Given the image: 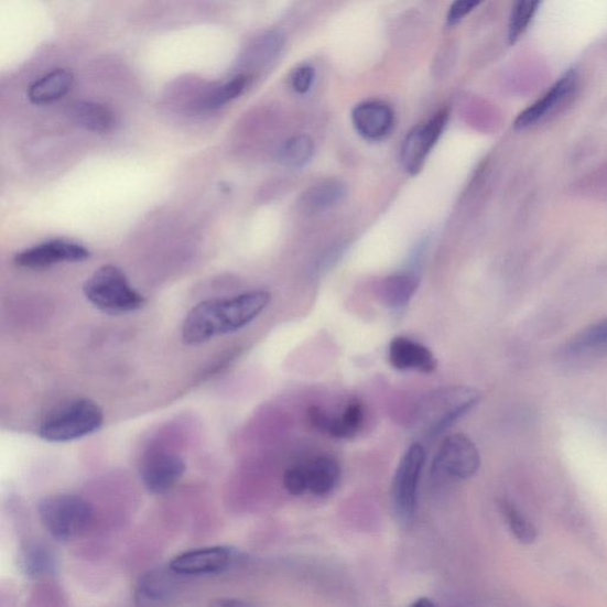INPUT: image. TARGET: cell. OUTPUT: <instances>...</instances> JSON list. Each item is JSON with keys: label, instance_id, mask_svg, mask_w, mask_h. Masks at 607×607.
Instances as JSON below:
<instances>
[{"label": "cell", "instance_id": "obj_20", "mask_svg": "<svg viewBox=\"0 0 607 607\" xmlns=\"http://www.w3.org/2000/svg\"><path fill=\"white\" fill-rule=\"evenodd\" d=\"M345 185L338 181H324L310 188L301 199V207L307 214L330 209L345 197Z\"/></svg>", "mask_w": 607, "mask_h": 607}, {"label": "cell", "instance_id": "obj_24", "mask_svg": "<svg viewBox=\"0 0 607 607\" xmlns=\"http://www.w3.org/2000/svg\"><path fill=\"white\" fill-rule=\"evenodd\" d=\"M21 568L30 578H40L55 567V559L50 549L42 544H30L21 555Z\"/></svg>", "mask_w": 607, "mask_h": 607}, {"label": "cell", "instance_id": "obj_16", "mask_svg": "<svg viewBox=\"0 0 607 607\" xmlns=\"http://www.w3.org/2000/svg\"><path fill=\"white\" fill-rule=\"evenodd\" d=\"M365 419L364 404L354 399L339 416L324 412L317 423V430L338 440H351L362 427Z\"/></svg>", "mask_w": 607, "mask_h": 607}, {"label": "cell", "instance_id": "obj_2", "mask_svg": "<svg viewBox=\"0 0 607 607\" xmlns=\"http://www.w3.org/2000/svg\"><path fill=\"white\" fill-rule=\"evenodd\" d=\"M479 399L480 393L470 387L440 389L420 403L416 423L424 434L435 437L471 411Z\"/></svg>", "mask_w": 607, "mask_h": 607}, {"label": "cell", "instance_id": "obj_1", "mask_svg": "<svg viewBox=\"0 0 607 607\" xmlns=\"http://www.w3.org/2000/svg\"><path fill=\"white\" fill-rule=\"evenodd\" d=\"M270 301L269 292L252 291L231 299L200 302L183 323V342L197 346L216 336L236 333L253 322Z\"/></svg>", "mask_w": 607, "mask_h": 607}, {"label": "cell", "instance_id": "obj_32", "mask_svg": "<svg viewBox=\"0 0 607 607\" xmlns=\"http://www.w3.org/2000/svg\"><path fill=\"white\" fill-rule=\"evenodd\" d=\"M411 607H435V605L427 598H419L411 605Z\"/></svg>", "mask_w": 607, "mask_h": 607}, {"label": "cell", "instance_id": "obj_18", "mask_svg": "<svg viewBox=\"0 0 607 607\" xmlns=\"http://www.w3.org/2000/svg\"><path fill=\"white\" fill-rule=\"evenodd\" d=\"M307 491L316 496L330 494L337 486L340 469L338 463L330 457H318L304 465Z\"/></svg>", "mask_w": 607, "mask_h": 607}, {"label": "cell", "instance_id": "obj_6", "mask_svg": "<svg viewBox=\"0 0 607 607\" xmlns=\"http://www.w3.org/2000/svg\"><path fill=\"white\" fill-rule=\"evenodd\" d=\"M426 460L425 449L413 444L402 457L393 479L392 503L397 519L411 524L416 516L418 489Z\"/></svg>", "mask_w": 607, "mask_h": 607}, {"label": "cell", "instance_id": "obj_12", "mask_svg": "<svg viewBox=\"0 0 607 607\" xmlns=\"http://www.w3.org/2000/svg\"><path fill=\"white\" fill-rule=\"evenodd\" d=\"M177 577L170 567L147 572L136 586L137 607H167L176 596Z\"/></svg>", "mask_w": 607, "mask_h": 607}, {"label": "cell", "instance_id": "obj_19", "mask_svg": "<svg viewBox=\"0 0 607 607\" xmlns=\"http://www.w3.org/2000/svg\"><path fill=\"white\" fill-rule=\"evenodd\" d=\"M71 113L76 124L90 132H110L116 124V117L110 108L98 102L74 104Z\"/></svg>", "mask_w": 607, "mask_h": 607}, {"label": "cell", "instance_id": "obj_25", "mask_svg": "<svg viewBox=\"0 0 607 607\" xmlns=\"http://www.w3.org/2000/svg\"><path fill=\"white\" fill-rule=\"evenodd\" d=\"M500 508L511 534L522 544H533L538 539L533 522L509 501L502 500Z\"/></svg>", "mask_w": 607, "mask_h": 607}, {"label": "cell", "instance_id": "obj_26", "mask_svg": "<svg viewBox=\"0 0 607 607\" xmlns=\"http://www.w3.org/2000/svg\"><path fill=\"white\" fill-rule=\"evenodd\" d=\"M313 140L305 136L289 139L278 152L280 163L289 167H302L313 159Z\"/></svg>", "mask_w": 607, "mask_h": 607}, {"label": "cell", "instance_id": "obj_9", "mask_svg": "<svg viewBox=\"0 0 607 607\" xmlns=\"http://www.w3.org/2000/svg\"><path fill=\"white\" fill-rule=\"evenodd\" d=\"M89 258L88 249L79 243L65 240H53L25 249L15 256L18 267L40 270L64 262H80Z\"/></svg>", "mask_w": 607, "mask_h": 607}, {"label": "cell", "instance_id": "obj_21", "mask_svg": "<svg viewBox=\"0 0 607 607\" xmlns=\"http://www.w3.org/2000/svg\"><path fill=\"white\" fill-rule=\"evenodd\" d=\"M607 350V318L587 326L567 345L571 355H590Z\"/></svg>", "mask_w": 607, "mask_h": 607}, {"label": "cell", "instance_id": "obj_31", "mask_svg": "<svg viewBox=\"0 0 607 607\" xmlns=\"http://www.w3.org/2000/svg\"><path fill=\"white\" fill-rule=\"evenodd\" d=\"M210 607H257L251 603L237 598H219L212 601Z\"/></svg>", "mask_w": 607, "mask_h": 607}, {"label": "cell", "instance_id": "obj_27", "mask_svg": "<svg viewBox=\"0 0 607 607\" xmlns=\"http://www.w3.org/2000/svg\"><path fill=\"white\" fill-rule=\"evenodd\" d=\"M539 6L540 3L538 2H519L513 6L508 28V37L511 43L518 41L524 33L529 23L532 22Z\"/></svg>", "mask_w": 607, "mask_h": 607}, {"label": "cell", "instance_id": "obj_8", "mask_svg": "<svg viewBox=\"0 0 607 607\" xmlns=\"http://www.w3.org/2000/svg\"><path fill=\"white\" fill-rule=\"evenodd\" d=\"M185 469L182 457L166 451H159L144 458L139 473L149 492L163 495L175 488Z\"/></svg>", "mask_w": 607, "mask_h": 607}, {"label": "cell", "instance_id": "obj_11", "mask_svg": "<svg viewBox=\"0 0 607 607\" xmlns=\"http://www.w3.org/2000/svg\"><path fill=\"white\" fill-rule=\"evenodd\" d=\"M447 121V112L442 111L422 127L414 129L404 139L401 161L410 174L422 170L434 144L437 143Z\"/></svg>", "mask_w": 607, "mask_h": 607}, {"label": "cell", "instance_id": "obj_29", "mask_svg": "<svg viewBox=\"0 0 607 607\" xmlns=\"http://www.w3.org/2000/svg\"><path fill=\"white\" fill-rule=\"evenodd\" d=\"M315 80V71L314 68H311L308 66L299 68L295 71L292 75V87L295 91L300 93V95H305L313 86Z\"/></svg>", "mask_w": 607, "mask_h": 607}, {"label": "cell", "instance_id": "obj_7", "mask_svg": "<svg viewBox=\"0 0 607 607\" xmlns=\"http://www.w3.org/2000/svg\"><path fill=\"white\" fill-rule=\"evenodd\" d=\"M480 457L475 444L463 434L448 435L432 465L434 476L469 479L477 474Z\"/></svg>", "mask_w": 607, "mask_h": 607}, {"label": "cell", "instance_id": "obj_4", "mask_svg": "<svg viewBox=\"0 0 607 607\" xmlns=\"http://www.w3.org/2000/svg\"><path fill=\"white\" fill-rule=\"evenodd\" d=\"M104 424V413L95 401L74 400L46 416L40 429V437L46 442L66 443L97 432Z\"/></svg>", "mask_w": 607, "mask_h": 607}, {"label": "cell", "instance_id": "obj_10", "mask_svg": "<svg viewBox=\"0 0 607 607\" xmlns=\"http://www.w3.org/2000/svg\"><path fill=\"white\" fill-rule=\"evenodd\" d=\"M235 560V552L227 548H207L177 555L169 567L180 577H200L227 571Z\"/></svg>", "mask_w": 607, "mask_h": 607}, {"label": "cell", "instance_id": "obj_15", "mask_svg": "<svg viewBox=\"0 0 607 607\" xmlns=\"http://www.w3.org/2000/svg\"><path fill=\"white\" fill-rule=\"evenodd\" d=\"M389 361L399 370H416L430 373L437 368V360L423 345L408 337H397L389 347Z\"/></svg>", "mask_w": 607, "mask_h": 607}, {"label": "cell", "instance_id": "obj_3", "mask_svg": "<svg viewBox=\"0 0 607 607\" xmlns=\"http://www.w3.org/2000/svg\"><path fill=\"white\" fill-rule=\"evenodd\" d=\"M84 293L93 305L110 315L133 313L145 304V299L131 286L127 275L112 264L93 273Z\"/></svg>", "mask_w": 607, "mask_h": 607}, {"label": "cell", "instance_id": "obj_30", "mask_svg": "<svg viewBox=\"0 0 607 607\" xmlns=\"http://www.w3.org/2000/svg\"><path fill=\"white\" fill-rule=\"evenodd\" d=\"M478 6L477 2H469V0H463V2H456L449 8L447 14V22L455 24L465 18L466 14L471 12Z\"/></svg>", "mask_w": 607, "mask_h": 607}, {"label": "cell", "instance_id": "obj_17", "mask_svg": "<svg viewBox=\"0 0 607 607\" xmlns=\"http://www.w3.org/2000/svg\"><path fill=\"white\" fill-rule=\"evenodd\" d=\"M73 74L67 69H56L31 85L28 96L36 105L52 104L64 98L73 85Z\"/></svg>", "mask_w": 607, "mask_h": 607}, {"label": "cell", "instance_id": "obj_14", "mask_svg": "<svg viewBox=\"0 0 607 607\" xmlns=\"http://www.w3.org/2000/svg\"><path fill=\"white\" fill-rule=\"evenodd\" d=\"M353 122L356 131L362 137L377 140L392 131L394 113L392 108L384 102L368 101L355 108Z\"/></svg>", "mask_w": 607, "mask_h": 607}, {"label": "cell", "instance_id": "obj_23", "mask_svg": "<svg viewBox=\"0 0 607 607\" xmlns=\"http://www.w3.org/2000/svg\"><path fill=\"white\" fill-rule=\"evenodd\" d=\"M249 77L247 75H237L229 82L215 88L207 97L197 105L200 111H213L232 100L239 98L248 86Z\"/></svg>", "mask_w": 607, "mask_h": 607}, {"label": "cell", "instance_id": "obj_5", "mask_svg": "<svg viewBox=\"0 0 607 607\" xmlns=\"http://www.w3.org/2000/svg\"><path fill=\"white\" fill-rule=\"evenodd\" d=\"M39 517L54 539L71 541L83 535L93 520V508L83 497L58 494L45 497L39 506Z\"/></svg>", "mask_w": 607, "mask_h": 607}, {"label": "cell", "instance_id": "obj_13", "mask_svg": "<svg viewBox=\"0 0 607 607\" xmlns=\"http://www.w3.org/2000/svg\"><path fill=\"white\" fill-rule=\"evenodd\" d=\"M577 86V74L568 72L553 87L534 102L528 107L516 120V128L523 130L532 124H535L543 118L552 113L559 105H562L568 97L573 95Z\"/></svg>", "mask_w": 607, "mask_h": 607}, {"label": "cell", "instance_id": "obj_22", "mask_svg": "<svg viewBox=\"0 0 607 607\" xmlns=\"http://www.w3.org/2000/svg\"><path fill=\"white\" fill-rule=\"evenodd\" d=\"M418 284V279L411 274L388 277L381 285V299L388 306L404 307L412 300Z\"/></svg>", "mask_w": 607, "mask_h": 607}, {"label": "cell", "instance_id": "obj_28", "mask_svg": "<svg viewBox=\"0 0 607 607\" xmlns=\"http://www.w3.org/2000/svg\"><path fill=\"white\" fill-rule=\"evenodd\" d=\"M284 487L293 496H302L307 491L304 466H292L285 471Z\"/></svg>", "mask_w": 607, "mask_h": 607}]
</instances>
